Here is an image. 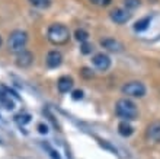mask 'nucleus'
<instances>
[{"instance_id":"22","label":"nucleus","mask_w":160,"mask_h":159,"mask_svg":"<svg viewBox=\"0 0 160 159\" xmlns=\"http://www.w3.org/2000/svg\"><path fill=\"white\" fill-rule=\"evenodd\" d=\"M44 146H45L47 149H48V152H50V155H51V158H52V159H61V158H60L58 153H57V152H55L54 149H51V147L48 146V145H44Z\"/></svg>"},{"instance_id":"5","label":"nucleus","mask_w":160,"mask_h":159,"mask_svg":"<svg viewBox=\"0 0 160 159\" xmlns=\"http://www.w3.org/2000/svg\"><path fill=\"white\" fill-rule=\"evenodd\" d=\"M92 63H93V66L96 67L98 70L105 72V70H108V69L111 67V59H109V56H108V54L98 53V54L93 56Z\"/></svg>"},{"instance_id":"4","label":"nucleus","mask_w":160,"mask_h":159,"mask_svg":"<svg viewBox=\"0 0 160 159\" xmlns=\"http://www.w3.org/2000/svg\"><path fill=\"white\" fill-rule=\"evenodd\" d=\"M122 93L127 96H132V98H141V96L146 95V86L138 80L127 82L122 86Z\"/></svg>"},{"instance_id":"23","label":"nucleus","mask_w":160,"mask_h":159,"mask_svg":"<svg viewBox=\"0 0 160 159\" xmlns=\"http://www.w3.org/2000/svg\"><path fill=\"white\" fill-rule=\"evenodd\" d=\"M82 75H83L84 77H92L93 73H92V70H90V69H86V67H83V69H82Z\"/></svg>"},{"instance_id":"21","label":"nucleus","mask_w":160,"mask_h":159,"mask_svg":"<svg viewBox=\"0 0 160 159\" xmlns=\"http://www.w3.org/2000/svg\"><path fill=\"white\" fill-rule=\"evenodd\" d=\"M73 99L74 101H79V99H82L83 98V91H80V89H76L74 92H73Z\"/></svg>"},{"instance_id":"19","label":"nucleus","mask_w":160,"mask_h":159,"mask_svg":"<svg viewBox=\"0 0 160 159\" xmlns=\"http://www.w3.org/2000/svg\"><path fill=\"white\" fill-rule=\"evenodd\" d=\"M90 2L93 4H96V6H108L112 0H90Z\"/></svg>"},{"instance_id":"8","label":"nucleus","mask_w":160,"mask_h":159,"mask_svg":"<svg viewBox=\"0 0 160 159\" xmlns=\"http://www.w3.org/2000/svg\"><path fill=\"white\" fill-rule=\"evenodd\" d=\"M45 61H47V66L50 67V69H57L61 64V61H63V54L58 50H52L47 54Z\"/></svg>"},{"instance_id":"16","label":"nucleus","mask_w":160,"mask_h":159,"mask_svg":"<svg viewBox=\"0 0 160 159\" xmlns=\"http://www.w3.org/2000/svg\"><path fill=\"white\" fill-rule=\"evenodd\" d=\"M29 3L35 8H39V9H45L50 6V0H29Z\"/></svg>"},{"instance_id":"11","label":"nucleus","mask_w":160,"mask_h":159,"mask_svg":"<svg viewBox=\"0 0 160 159\" xmlns=\"http://www.w3.org/2000/svg\"><path fill=\"white\" fill-rule=\"evenodd\" d=\"M147 137L156 143H160V121L152 123L147 129Z\"/></svg>"},{"instance_id":"25","label":"nucleus","mask_w":160,"mask_h":159,"mask_svg":"<svg viewBox=\"0 0 160 159\" xmlns=\"http://www.w3.org/2000/svg\"><path fill=\"white\" fill-rule=\"evenodd\" d=\"M0 45H2V37H0Z\"/></svg>"},{"instance_id":"2","label":"nucleus","mask_w":160,"mask_h":159,"mask_svg":"<svg viewBox=\"0 0 160 159\" xmlns=\"http://www.w3.org/2000/svg\"><path fill=\"white\" fill-rule=\"evenodd\" d=\"M115 111L121 118H124V121H130V120H135L138 117V109H137V105L132 102V101L127 99V98H122L117 102L115 105Z\"/></svg>"},{"instance_id":"20","label":"nucleus","mask_w":160,"mask_h":159,"mask_svg":"<svg viewBox=\"0 0 160 159\" xmlns=\"http://www.w3.org/2000/svg\"><path fill=\"white\" fill-rule=\"evenodd\" d=\"M16 120L19 123H22V124H25V123H28L31 120V115H28V114H25V115H18Z\"/></svg>"},{"instance_id":"6","label":"nucleus","mask_w":160,"mask_h":159,"mask_svg":"<svg viewBox=\"0 0 160 159\" xmlns=\"http://www.w3.org/2000/svg\"><path fill=\"white\" fill-rule=\"evenodd\" d=\"M109 16H111V19H112L115 24H119V25H122V24H127V22L130 21L131 13L128 12L127 9L117 8V9H114V10L109 13Z\"/></svg>"},{"instance_id":"9","label":"nucleus","mask_w":160,"mask_h":159,"mask_svg":"<svg viewBox=\"0 0 160 159\" xmlns=\"http://www.w3.org/2000/svg\"><path fill=\"white\" fill-rule=\"evenodd\" d=\"M101 45L103 48H106V50L112 51V53H121L124 50V45H122L118 40H115V38H105V40H102Z\"/></svg>"},{"instance_id":"15","label":"nucleus","mask_w":160,"mask_h":159,"mask_svg":"<svg viewBox=\"0 0 160 159\" xmlns=\"http://www.w3.org/2000/svg\"><path fill=\"white\" fill-rule=\"evenodd\" d=\"M74 37H76L77 41H80L82 44L83 42H88L89 40V32L84 29H76V32H74Z\"/></svg>"},{"instance_id":"17","label":"nucleus","mask_w":160,"mask_h":159,"mask_svg":"<svg viewBox=\"0 0 160 159\" xmlns=\"http://www.w3.org/2000/svg\"><path fill=\"white\" fill-rule=\"evenodd\" d=\"M127 9H137L141 4V0H124Z\"/></svg>"},{"instance_id":"12","label":"nucleus","mask_w":160,"mask_h":159,"mask_svg":"<svg viewBox=\"0 0 160 159\" xmlns=\"http://www.w3.org/2000/svg\"><path fill=\"white\" fill-rule=\"evenodd\" d=\"M118 131H119V134H121V136L128 137V136H131V134H132L134 129H132V126H131L128 121H121L118 124Z\"/></svg>"},{"instance_id":"13","label":"nucleus","mask_w":160,"mask_h":159,"mask_svg":"<svg viewBox=\"0 0 160 159\" xmlns=\"http://www.w3.org/2000/svg\"><path fill=\"white\" fill-rule=\"evenodd\" d=\"M150 22H152V18L150 16L143 18V19H140V21H137L134 24V29L137 31V32H143V31H146L148 28Z\"/></svg>"},{"instance_id":"18","label":"nucleus","mask_w":160,"mask_h":159,"mask_svg":"<svg viewBox=\"0 0 160 159\" xmlns=\"http://www.w3.org/2000/svg\"><path fill=\"white\" fill-rule=\"evenodd\" d=\"M80 51L83 53V54H90L93 51V45L92 44H89V42H83L82 47H80Z\"/></svg>"},{"instance_id":"7","label":"nucleus","mask_w":160,"mask_h":159,"mask_svg":"<svg viewBox=\"0 0 160 159\" xmlns=\"http://www.w3.org/2000/svg\"><path fill=\"white\" fill-rule=\"evenodd\" d=\"M34 63V54L31 53V51H21L16 57V64L18 67H22V69H26V67H29L31 64Z\"/></svg>"},{"instance_id":"24","label":"nucleus","mask_w":160,"mask_h":159,"mask_svg":"<svg viewBox=\"0 0 160 159\" xmlns=\"http://www.w3.org/2000/svg\"><path fill=\"white\" fill-rule=\"evenodd\" d=\"M38 130H39V133H41V134H47V133H48V127H47L45 124H39Z\"/></svg>"},{"instance_id":"14","label":"nucleus","mask_w":160,"mask_h":159,"mask_svg":"<svg viewBox=\"0 0 160 159\" xmlns=\"http://www.w3.org/2000/svg\"><path fill=\"white\" fill-rule=\"evenodd\" d=\"M3 91H4L3 88L0 89V102H2L8 109H12L13 108V102H12V99H10V95L4 93Z\"/></svg>"},{"instance_id":"1","label":"nucleus","mask_w":160,"mask_h":159,"mask_svg":"<svg viewBox=\"0 0 160 159\" xmlns=\"http://www.w3.org/2000/svg\"><path fill=\"white\" fill-rule=\"evenodd\" d=\"M47 38H48V41L55 44V45H63L70 40V31L66 25L52 24L47 31Z\"/></svg>"},{"instance_id":"10","label":"nucleus","mask_w":160,"mask_h":159,"mask_svg":"<svg viewBox=\"0 0 160 159\" xmlns=\"http://www.w3.org/2000/svg\"><path fill=\"white\" fill-rule=\"evenodd\" d=\"M73 79L70 76H61L58 80H57V88L61 93H67L68 91H72L73 88Z\"/></svg>"},{"instance_id":"3","label":"nucleus","mask_w":160,"mask_h":159,"mask_svg":"<svg viewBox=\"0 0 160 159\" xmlns=\"http://www.w3.org/2000/svg\"><path fill=\"white\" fill-rule=\"evenodd\" d=\"M26 42H28V34H26L25 31L16 29L9 35L8 47L12 53H18V54H19L21 51H23Z\"/></svg>"}]
</instances>
